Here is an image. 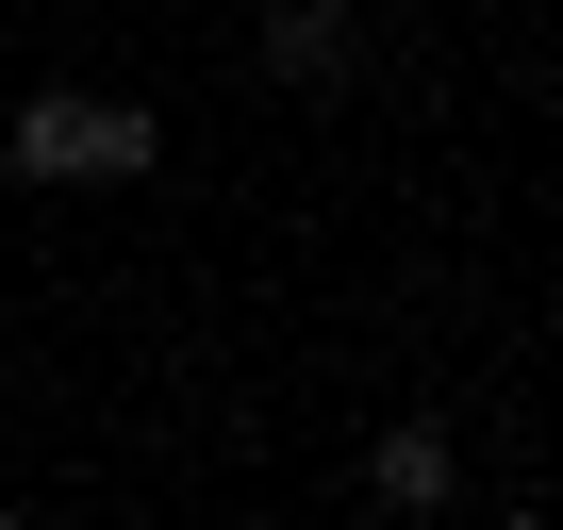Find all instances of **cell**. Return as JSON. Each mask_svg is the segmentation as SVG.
I'll use <instances>...</instances> for the list:
<instances>
[{
    "label": "cell",
    "instance_id": "1",
    "mask_svg": "<svg viewBox=\"0 0 563 530\" xmlns=\"http://www.w3.org/2000/svg\"><path fill=\"white\" fill-rule=\"evenodd\" d=\"M0 166H18V183H150L166 166V117L150 100H84V84H34L18 100V133H0Z\"/></svg>",
    "mask_w": 563,
    "mask_h": 530
},
{
    "label": "cell",
    "instance_id": "2",
    "mask_svg": "<svg viewBox=\"0 0 563 530\" xmlns=\"http://www.w3.org/2000/svg\"><path fill=\"white\" fill-rule=\"evenodd\" d=\"M249 51H265V84L332 100V84L365 67V0H249Z\"/></svg>",
    "mask_w": 563,
    "mask_h": 530
},
{
    "label": "cell",
    "instance_id": "3",
    "mask_svg": "<svg viewBox=\"0 0 563 530\" xmlns=\"http://www.w3.org/2000/svg\"><path fill=\"white\" fill-rule=\"evenodd\" d=\"M365 497H382V514H448V497H464V431H448V415H382V431H365Z\"/></svg>",
    "mask_w": 563,
    "mask_h": 530
},
{
    "label": "cell",
    "instance_id": "4",
    "mask_svg": "<svg viewBox=\"0 0 563 530\" xmlns=\"http://www.w3.org/2000/svg\"><path fill=\"white\" fill-rule=\"evenodd\" d=\"M382 530H448V514H382Z\"/></svg>",
    "mask_w": 563,
    "mask_h": 530
},
{
    "label": "cell",
    "instance_id": "5",
    "mask_svg": "<svg viewBox=\"0 0 563 530\" xmlns=\"http://www.w3.org/2000/svg\"><path fill=\"white\" fill-rule=\"evenodd\" d=\"M481 530H547V514H481Z\"/></svg>",
    "mask_w": 563,
    "mask_h": 530
},
{
    "label": "cell",
    "instance_id": "6",
    "mask_svg": "<svg viewBox=\"0 0 563 530\" xmlns=\"http://www.w3.org/2000/svg\"><path fill=\"white\" fill-rule=\"evenodd\" d=\"M0 530H34V514H18V497H0Z\"/></svg>",
    "mask_w": 563,
    "mask_h": 530
}]
</instances>
